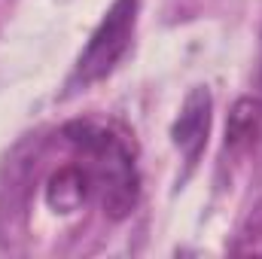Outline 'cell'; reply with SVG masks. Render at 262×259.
<instances>
[{"mask_svg": "<svg viewBox=\"0 0 262 259\" xmlns=\"http://www.w3.org/2000/svg\"><path fill=\"white\" fill-rule=\"evenodd\" d=\"M89 198H95L92 192V183H89V174L85 168L76 162V165H64L58 168L49 183H46V201L55 213H73L79 210Z\"/></svg>", "mask_w": 262, "mask_h": 259, "instance_id": "cell-4", "label": "cell"}, {"mask_svg": "<svg viewBox=\"0 0 262 259\" xmlns=\"http://www.w3.org/2000/svg\"><path fill=\"white\" fill-rule=\"evenodd\" d=\"M64 134L79 153V165L85 168L92 192L101 201L104 213H110L113 220L128 217L137 204L140 180L125 140L116 137L110 128H101L92 122H76Z\"/></svg>", "mask_w": 262, "mask_h": 259, "instance_id": "cell-1", "label": "cell"}, {"mask_svg": "<svg viewBox=\"0 0 262 259\" xmlns=\"http://www.w3.org/2000/svg\"><path fill=\"white\" fill-rule=\"evenodd\" d=\"M134 21H137V0H116L95 34L89 37L85 49L79 52L73 67V82L76 85H92L104 79L113 67L125 58L134 37Z\"/></svg>", "mask_w": 262, "mask_h": 259, "instance_id": "cell-2", "label": "cell"}, {"mask_svg": "<svg viewBox=\"0 0 262 259\" xmlns=\"http://www.w3.org/2000/svg\"><path fill=\"white\" fill-rule=\"evenodd\" d=\"M262 131V101L259 98H241L235 101L229 122H226V146L235 153H244L256 143Z\"/></svg>", "mask_w": 262, "mask_h": 259, "instance_id": "cell-5", "label": "cell"}, {"mask_svg": "<svg viewBox=\"0 0 262 259\" xmlns=\"http://www.w3.org/2000/svg\"><path fill=\"white\" fill-rule=\"evenodd\" d=\"M229 250L235 256H262V198L244 217V223H241L235 241L229 244Z\"/></svg>", "mask_w": 262, "mask_h": 259, "instance_id": "cell-6", "label": "cell"}, {"mask_svg": "<svg viewBox=\"0 0 262 259\" xmlns=\"http://www.w3.org/2000/svg\"><path fill=\"white\" fill-rule=\"evenodd\" d=\"M207 131H210V92L204 85L192 89L180 107V116L171 128L174 146L183 153L186 165H195L204 143H207Z\"/></svg>", "mask_w": 262, "mask_h": 259, "instance_id": "cell-3", "label": "cell"}]
</instances>
